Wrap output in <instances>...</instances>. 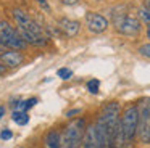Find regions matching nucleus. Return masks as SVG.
I'll use <instances>...</instances> for the list:
<instances>
[{"label": "nucleus", "mask_w": 150, "mask_h": 148, "mask_svg": "<svg viewBox=\"0 0 150 148\" xmlns=\"http://www.w3.org/2000/svg\"><path fill=\"white\" fill-rule=\"evenodd\" d=\"M86 134V122L82 118L71 121L60 135V147L62 148H81Z\"/></svg>", "instance_id": "nucleus-1"}, {"label": "nucleus", "mask_w": 150, "mask_h": 148, "mask_svg": "<svg viewBox=\"0 0 150 148\" xmlns=\"http://www.w3.org/2000/svg\"><path fill=\"white\" fill-rule=\"evenodd\" d=\"M121 124V135L124 142H131L134 135L137 134V124H139V106L129 105L124 109L123 116L120 119Z\"/></svg>", "instance_id": "nucleus-2"}, {"label": "nucleus", "mask_w": 150, "mask_h": 148, "mask_svg": "<svg viewBox=\"0 0 150 148\" xmlns=\"http://www.w3.org/2000/svg\"><path fill=\"white\" fill-rule=\"evenodd\" d=\"M0 45L11 48V50H24L26 48V42L21 39L20 32L4 19L0 21Z\"/></svg>", "instance_id": "nucleus-3"}, {"label": "nucleus", "mask_w": 150, "mask_h": 148, "mask_svg": "<svg viewBox=\"0 0 150 148\" xmlns=\"http://www.w3.org/2000/svg\"><path fill=\"white\" fill-rule=\"evenodd\" d=\"M113 24L118 32L127 37H136L139 35L140 29H142V23L139 18H134L131 15H120L113 19Z\"/></svg>", "instance_id": "nucleus-4"}, {"label": "nucleus", "mask_w": 150, "mask_h": 148, "mask_svg": "<svg viewBox=\"0 0 150 148\" xmlns=\"http://www.w3.org/2000/svg\"><path fill=\"white\" fill-rule=\"evenodd\" d=\"M137 134L144 143H150V98L142 100L140 103Z\"/></svg>", "instance_id": "nucleus-5"}, {"label": "nucleus", "mask_w": 150, "mask_h": 148, "mask_svg": "<svg viewBox=\"0 0 150 148\" xmlns=\"http://www.w3.org/2000/svg\"><path fill=\"white\" fill-rule=\"evenodd\" d=\"M13 18H15V23L18 24V29H24V31L28 32H33V34L39 35V37H44L42 34V29H40V26L37 24L36 21H34L33 18H31L29 15H28L24 10L21 8H15L13 11Z\"/></svg>", "instance_id": "nucleus-6"}, {"label": "nucleus", "mask_w": 150, "mask_h": 148, "mask_svg": "<svg viewBox=\"0 0 150 148\" xmlns=\"http://www.w3.org/2000/svg\"><path fill=\"white\" fill-rule=\"evenodd\" d=\"M86 26H87V29L91 32H94V34H102V32L107 31L108 27V19L105 18L103 15H100V13H87L86 15Z\"/></svg>", "instance_id": "nucleus-7"}, {"label": "nucleus", "mask_w": 150, "mask_h": 148, "mask_svg": "<svg viewBox=\"0 0 150 148\" xmlns=\"http://www.w3.org/2000/svg\"><path fill=\"white\" fill-rule=\"evenodd\" d=\"M0 60H2V63L5 64V66L8 68H16L20 66L21 63H23V55L20 53V51L16 50H8V51H2L0 53Z\"/></svg>", "instance_id": "nucleus-8"}, {"label": "nucleus", "mask_w": 150, "mask_h": 148, "mask_svg": "<svg viewBox=\"0 0 150 148\" xmlns=\"http://www.w3.org/2000/svg\"><path fill=\"white\" fill-rule=\"evenodd\" d=\"M58 26L68 37H76L79 34V31H81V23L69 19V18H62L58 21Z\"/></svg>", "instance_id": "nucleus-9"}, {"label": "nucleus", "mask_w": 150, "mask_h": 148, "mask_svg": "<svg viewBox=\"0 0 150 148\" xmlns=\"http://www.w3.org/2000/svg\"><path fill=\"white\" fill-rule=\"evenodd\" d=\"M82 148H97L95 145V134H94V124L89 125L86 129L84 134V140H82Z\"/></svg>", "instance_id": "nucleus-10"}, {"label": "nucleus", "mask_w": 150, "mask_h": 148, "mask_svg": "<svg viewBox=\"0 0 150 148\" xmlns=\"http://www.w3.org/2000/svg\"><path fill=\"white\" fill-rule=\"evenodd\" d=\"M11 119H13L18 125H26L28 122H29V114H28V111H20V109H15L13 114H11Z\"/></svg>", "instance_id": "nucleus-11"}, {"label": "nucleus", "mask_w": 150, "mask_h": 148, "mask_svg": "<svg viewBox=\"0 0 150 148\" xmlns=\"http://www.w3.org/2000/svg\"><path fill=\"white\" fill-rule=\"evenodd\" d=\"M137 15H139L140 23L150 24V8H147V6H140L139 11H137Z\"/></svg>", "instance_id": "nucleus-12"}, {"label": "nucleus", "mask_w": 150, "mask_h": 148, "mask_svg": "<svg viewBox=\"0 0 150 148\" xmlns=\"http://www.w3.org/2000/svg\"><path fill=\"white\" fill-rule=\"evenodd\" d=\"M57 76H58L60 79H63V80H68L69 77L73 76V71L68 69V68H60V69L57 71Z\"/></svg>", "instance_id": "nucleus-13"}, {"label": "nucleus", "mask_w": 150, "mask_h": 148, "mask_svg": "<svg viewBox=\"0 0 150 148\" xmlns=\"http://www.w3.org/2000/svg\"><path fill=\"white\" fill-rule=\"evenodd\" d=\"M98 87H100V82H98L97 79H91L87 82V90L91 93H97L98 92Z\"/></svg>", "instance_id": "nucleus-14"}, {"label": "nucleus", "mask_w": 150, "mask_h": 148, "mask_svg": "<svg viewBox=\"0 0 150 148\" xmlns=\"http://www.w3.org/2000/svg\"><path fill=\"white\" fill-rule=\"evenodd\" d=\"M139 53L142 55V56H147V58H150V44L140 45V47H139Z\"/></svg>", "instance_id": "nucleus-15"}, {"label": "nucleus", "mask_w": 150, "mask_h": 148, "mask_svg": "<svg viewBox=\"0 0 150 148\" xmlns=\"http://www.w3.org/2000/svg\"><path fill=\"white\" fill-rule=\"evenodd\" d=\"M11 137H13V132H11L10 129H4V130L0 132V138H2V140H10Z\"/></svg>", "instance_id": "nucleus-16"}, {"label": "nucleus", "mask_w": 150, "mask_h": 148, "mask_svg": "<svg viewBox=\"0 0 150 148\" xmlns=\"http://www.w3.org/2000/svg\"><path fill=\"white\" fill-rule=\"evenodd\" d=\"M36 103H37V98H28V100H24V108H23V111H28V109L33 108Z\"/></svg>", "instance_id": "nucleus-17"}, {"label": "nucleus", "mask_w": 150, "mask_h": 148, "mask_svg": "<svg viewBox=\"0 0 150 148\" xmlns=\"http://www.w3.org/2000/svg\"><path fill=\"white\" fill-rule=\"evenodd\" d=\"M36 2L40 5V8H44L45 11H50V3L47 0H36Z\"/></svg>", "instance_id": "nucleus-18"}, {"label": "nucleus", "mask_w": 150, "mask_h": 148, "mask_svg": "<svg viewBox=\"0 0 150 148\" xmlns=\"http://www.w3.org/2000/svg\"><path fill=\"white\" fill-rule=\"evenodd\" d=\"M62 5H66V6H73V5H78L79 0H58Z\"/></svg>", "instance_id": "nucleus-19"}, {"label": "nucleus", "mask_w": 150, "mask_h": 148, "mask_svg": "<svg viewBox=\"0 0 150 148\" xmlns=\"http://www.w3.org/2000/svg\"><path fill=\"white\" fill-rule=\"evenodd\" d=\"M79 111H81V109H69V111L66 113V116H68V118H73V116H74V114H78Z\"/></svg>", "instance_id": "nucleus-20"}, {"label": "nucleus", "mask_w": 150, "mask_h": 148, "mask_svg": "<svg viewBox=\"0 0 150 148\" xmlns=\"http://www.w3.org/2000/svg\"><path fill=\"white\" fill-rule=\"evenodd\" d=\"M4 114H5V108L4 106H0V119L4 118Z\"/></svg>", "instance_id": "nucleus-21"}, {"label": "nucleus", "mask_w": 150, "mask_h": 148, "mask_svg": "<svg viewBox=\"0 0 150 148\" xmlns=\"http://www.w3.org/2000/svg\"><path fill=\"white\" fill-rule=\"evenodd\" d=\"M4 73H5V64L0 63V74H4Z\"/></svg>", "instance_id": "nucleus-22"}, {"label": "nucleus", "mask_w": 150, "mask_h": 148, "mask_svg": "<svg viewBox=\"0 0 150 148\" xmlns=\"http://www.w3.org/2000/svg\"><path fill=\"white\" fill-rule=\"evenodd\" d=\"M144 6H147V8H150V0H144Z\"/></svg>", "instance_id": "nucleus-23"}, {"label": "nucleus", "mask_w": 150, "mask_h": 148, "mask_svg": "<svg viewBox=\"0 0 150 148\" xmlns=\"http://www.w3.org/2000/svg\"><path fill=\"white\" fill-rule=\"evenodd\" d=\"M147 39H150V24L147 26Z\"/></svg>", "instance_id": "nucleus-24"}, {"label": "nucleus", "mask_w": 150, "mask_h": 148, "mask_svg": "<svg viewBox=\"0 0 150 148\" xmlns=\"http://www.w3.org/2000/svg\"><path fill=\"white\" fill-rule=\"evenodd\" d=\"M2 51H4V47H2V45H0V53H2Z\"/></svg>", "instance_id": "nucleus-25"}, {"label": "nucleus", "mask_w": 150, "mask_h": 148, "mask_svg": "<svg viewBox=\"0 0 150 148\" xmlns=\"http://www.w3.org/2000/svg\"><path fill=\"white\" fill-rule=\"evenodd\" d=\"M108 148H118V147H115V145H111V147H108Z\"/></svg>", "instance_id": "nucleus-26"}]
</instances>
